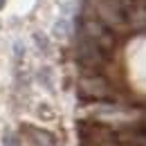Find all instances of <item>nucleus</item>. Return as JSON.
<instances>
[{"instance_id":"obj_2","label":"nucleus","mask_w":146,"mask_h":146,"mask_svg":"<svg viewBox=\"0 0 146 146\" xmlns=\"http://www.w3.org/2000/svg\"><path fill=\"white\" fill-rule=\"evenodd\" d=\"M76 61L83 72H104L108 68L110 54L104 52L99 45H94L92 40L79 36L76 38Z\"/></svg>"},{"instance_id":"obj_3","label":"nucleus","mask_w":146,"mask_h":146,"mask_svg":"<svg viewBox=\"0 0 146 146\" xmlns=\"http://www.w3.org/2000/svg\"><path fill=\"white\" fill-rule=\"evenodd\" d=\"M79 36L92 40L94 45H99V47H101L104 52H108V54H112V50L117 47V40H119V36H115L108 27L99 18H94V16H83V18H81Z\"/></svg>"},{"instance_id":"obj_5","label":"nucleus","mask_w":146,"mask_h":146,"mask_svg":"<svg viewBox=\"0 0 146 146\" xmlns=\"http://www.w3.org/2000/svg\"><path fill=\"white\" fill-rule=\"evenodd\" d=\"M23 135L32 146H56V137L50 130H43L38 126H23Z\"/></svg>"},{"instance_id":"obj_1","label":"nucleus","mask_w":146,"mask_h":146,"mask_svg":"<svg viewBox=\"0 0 146 146\" xmlns=\"http://www.w3.org/2000/svg\"><path fill=\"white\" fill-rule=\"evenodd\" d=\"M79 97L86 101H115L117 92L104 72H83L79 79Z\"/></svg>"},{"instance_id":"obj_7","label":"nucleus","mask_w":146,"mask_h":146,"mask_svg":"<svg viewBox=\"0 0 146 146\" xmlns=\"http://www.w3.org/2000/svg\"><path fill=\"white\" fill-rule=\"evenodd\" d=\"M0 5H2V0H0Z\"/></svg>"},{"instance_id":"obj_6","label":"nucleus","mask_w":146,"mask_h":146,"mask_svg":"<svg viewBox=\"0 0 146 146\" xmlns=\"http://www.w3.org/2000/svg\"><path fill=\"white\" fill-rule=\"evenodd\" d=\"M137 130H139V133H144V135H146V115L142 117V119H139V121H137Z\"/></svg>"},{"instance_id":"obj_4","label":"nucleus","mask_w":146,"mask_h":146,"mask_svg":"<svg viewBox=\"0 0 146 146\" xmlns=\"http://www.w3.org/2000/svg\"><path fill=\"white\" fill-rule=\"evenodd\" d=\"M130 32H146V0H135L126 9Z\"/></svg>"}]
</instances>
